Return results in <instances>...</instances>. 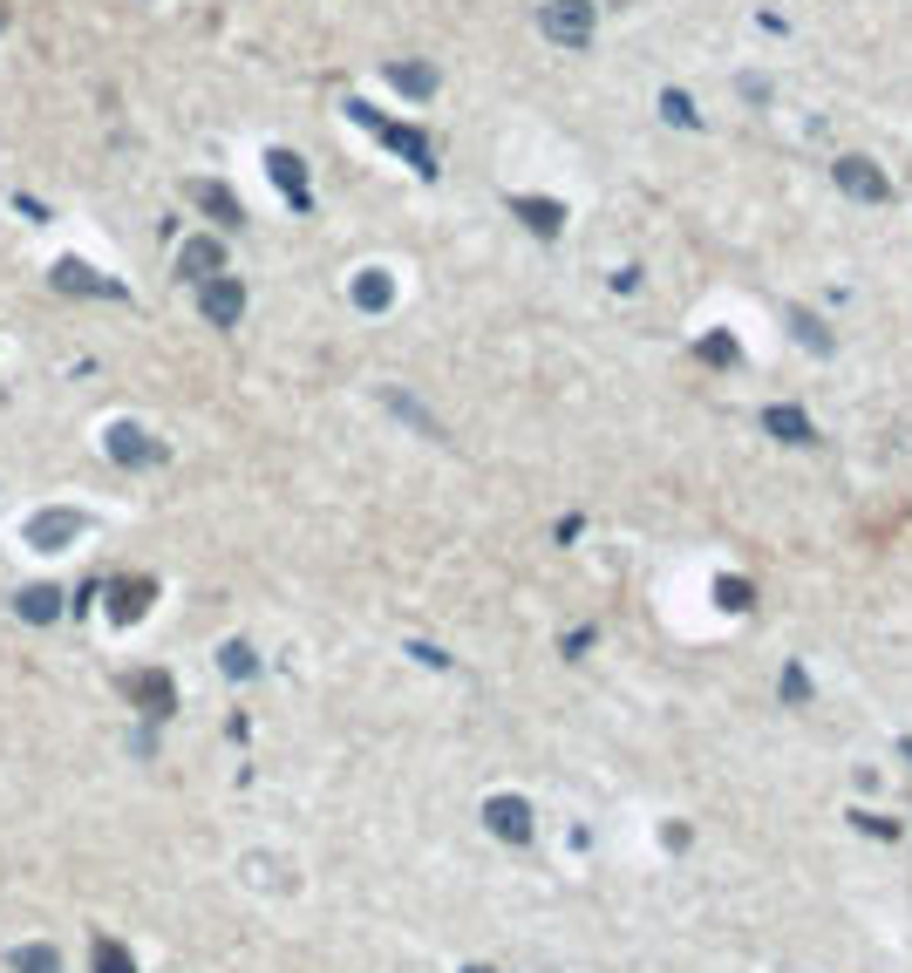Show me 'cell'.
Wrapping results in <instances>:
<instances>
[{
	"label": "cell",
	"instance_id": "6da1fadb",
	"mask_svg": "<svg viewBox=\"0 0 912 973\" xmlns=\"http://www.w3.org/2000/svg\"><path fill=\"white\" fill-rule=\"evenodd\" d=\"M347 116H354V123H368V130L382 137V143L395 150V157H409V164H416L422 177H436V143H429L422 130H409V123H382V116L368 110V102H347Z\"/></svg>",
	"mask_w": 912,
	"mask_h": 973
},
{
	"label": "cell",
	"instance_id": "7a4b0ae2",
	"mask_svg": "<svg viewBox=\"0 0 912 973\" xmlns=\"http://www.w3.org/2000/svg\"><path fill=\"white\" fill-rule=\"evenodd\" d=\"M116 695L123 702H137L150 722H164V715L177 708V687H170V674L164 668H130V674H116Z\"/></svg>",
	"mask_w": 912,
	"mask_h": 973
},
{
	"label": "cell",
	"instance_id": "3957f363",
	"mask_svg": "<svg viewBox=\"0 0 912 973\" xmlns=\"http://www.w3.org/2000/svg\"><path fill=\"white\" fill-rule=\"evenodd\" d=\"M539 28L559 48H593V0H545Z\"/></svg>",
	"mask_w": 912,
	"mask_h": 973
},
{
	"label": "cell",
	"instance_id": "277c9868",
	"mask_svg": "<svg viewBox=\"0 0 912 973\" xmlns=\"http://www.w3.org/2000/svg\"><path fill=\"white\" fill-rule=\"evenodd\" d=\"M103 450L116 456L123 470H150V464H164V443H150L137 422H110V429H103Z\"/></svg>",
	"mask_w": 912,
	"mask_h": 973
},
{
	"label": "cell",
	"instance_id": "5b68a950",
	"mask_svg": "<svg viewBox=\"0 0 912 973\" xmlns=\"http://www.w3.org/2000/svg\"><path fill=\"white\" fill-rule=\"evenodd\" d=\"M838 191L858 198V204H885L892 198V177H885L872 157H838Z\"/></svg>",
	"mask_w": 912,
	"mask_h": 973
},
{
	"label": "cell",
	"instance_id": "8992f818",
	"mask_svg": "<svg viewBox=\"0 0 912 973\" xmlns=\"http://www.w3.org/2000/svg\"><path fill=\"white\" fill-rule=\"evenodd\" d=\"M83 531H89L83 510H35V518H28V545L35 552H62L68 538H83Z\"/></svg>",
	"mask_w": 912,
	"mask_h": 973
},
{
	"label": "cell",
	"instance_id": "52a82bcc",
	"mask_svg": "<svg viewBox=\"0 0 912 973\" xmlns=\"http://www.w3.org/2000/svg\"><path fill=\"white\" fill-rule=\"evenodd\" d=\"M150 599H157V579H110L103 585V606H110V620H143L150 612Z\"/></svg>",
	"mask_w": 912,
	"mask_h": 973
},
{
	"label": "cell",
	"instance_id": "ba28073f",
	"mask_svg": "<svg viewBox=\"0 0 912 973\" xmlns=\"http://www.w3.org/2000/svg\"><path fill=\"white\" fill-rule=\"evenodd\" d=\"M198 306H205L212 327H239V314H245V287L218 273V279H205V287H198Z\"/></svg>",
	"mask_w": 912,
	"mask_h": 973
},
{
	"label": "cell",
	"instance_id": "9c48e42d",
	"mask_svg": "<svg viewBox=\"0 0 912 973\" xmlns=\"http://www.w3.org/2000/svg\"><path fill=\"white\" fill-rule=\"evenodd\" d=\"M48 279H55L62 293H83V300H123L116 279H103V273L83 266V260H55V273H48Z\"/></svg>",
	"mask_w": 912,
	"mask_h": 973
},
{
	"label": "cell",
	"instance_id": "30bf717a",
	"mask_svg": "<svg viewBox=\"0 0 912 973\" xmlns=\"http://www.w3.org/2000/svg\"><path fill=\"white\" fill-rule=\"evenodd\" d=\"M266 177L287 191V204H293V212H307V204H314V191H307V164H300L293 150H266Z\"/></svg>",
	"mask_w": 912,
	"mask_h": 973
},
{
	"label": "cell",
	"instance_id": "8fae6325",
	"mask_svg": "<svg viewBox=\"0 0 912 973\" xmlns=\"http://www.w3.org/2000/svg\"><path fill=\"white\" fill-rule=\"evenodd\" d=\"M484 824H491L504 844H524V837H531V804H524V797H491V804H484Z\"/></svg>",
	"mask_w": 912,
	"mask_h": 973
},
{
	"label": "cell",
	"instance_id": "7c38bea8",
	"mask_svg": "<svg viewBox=\"0 0 912 973\" xmlns=\"http://www.w3.org/2000/svg\"><path fill=\"white\" fill-rule=\"evenodd\" d=\"M177 273H185L191 287H205V279L225 273V245H218V239H185V252H177Z\"/></svg>",
	"mask_w": 912,
	"mask_h": 973
},
{
	"label": "cell",
	"instance_id": "4fadbf2b",
	"mask_svg": "<svg viewBox=\"0 0 912 973\" xmlns=\"http://www.w3.org/2000/svg\"><path fill=\"white\" fill-rule=\"evenodd\" d=\"M511 212H518L539 239H559V232H566V204H559V198H511Z\"/></svg>",
	"mask_w": 912,
	"mask_h": 973
},
{
	"label": "cell",
	"instance_id": "5bb4252c",
	"mask_svg": "<svg viewBox=\"0 0 912 973\" xmlns=\"http://www.w3.org/2000/svg\"><path fill=\"white\" fill-rule=\"evenodd\" d=\"M354 306H362V314H389L395 306V279L382 266H362L354 273Z\"/></svg>",
	"mask_w": 912,
	"mask_h": 973
},
{
	"label": "cell",
	"instance_id": "9a60e30c",
	"mask_svg": "<svg viewBox=\"0 0 912 973\" xmlns=\"http://www.w3.org/2000/svg\"><path fill=\"white\" fill-rule=\"evenodd\" d=\"M14 612H21V620H28V627H48V620H55V612H62V593H55V585H21Z\"/></svg>",
	"mask_w": 912,
	"mask_h": 973
},
{
	"label": "cell",
	"instance_id": "2e32d148",
	"mask_svg": "<svg viewBox=\"0 0 912 973\" xmlns=\"http://www.w3.org/2000/svg\"><path fill=\"white\" fill-rule=\"evenodd\" d=\"M763 429H770V437H783V443H797V450H803V443H818V429H810V416H803V408H783V402H776L770 416H763Z\"/></svg>",
	"mask_w": 912,
	"mask_h": 973
},
{
	"label": "cell",
	"instance_id": "e0dca14e",
	"mask_svg": "<svg viewBox=\"0 0 912 973\" xmlns=\"http://www.w3.org/2000/svg\"><path fill=\"white\" fill-rule=\"evenodd\" d=\"M191 198L205 204V212H212L218 225H245V204H239L232 191H225V185H191Z\"/></svg>",
	"mask_w": 912,
	"mask_h": 973
},
{
	"label": "cell",
	"instance_id": "ac0fdd59",
	"mask_svg": "<svg viewBox=\"0 0 912 973\" xmlns=\"http://www.w3.org/2000/svg\"><path fill=\"white\" fill-rule=\"evenodd\" d=\"M389 83H395L402 96H436V68H429V62H395Z\"/></svg>",
	"mask_w": 912,
	"mask_h": 973
},
{
	"label": "cell",
	"instance_id": "d6986e66",
	"mask_svg": "<svg viewBox=\"0 0 912 973\" xmlns=\"http://www.w3.org/2000/svg\"><path fill=\"white\" fill-rule=\"evenodd\" d=\"M8 966L14 973H62V953H55V946H14V953H8Z\"/></svg>",
	"mask_w": 912,
	"mask_h": 973
},
{
	"label": "cell",
	"instance_id": "ffe728a7",
	"mask_svg": "<svg viewBox=\"0 0 912 973\" xmlns=\"http://www.w3.org/2000/svg\"><path fill=\"white\" fill-rule=\"evenodd\" d=\"M790 327H797V341L810 348V354H831L838 341H831V327L818 320V314H803V306H790Z\"/></svg>",
	"mask_w": 912,
	"mask_h": 973
},
{
	"label": "cell",
	"instance_id": "44dd1931",
	"mask_svg": "<svg viewBox=\"0 0 912 973\" xmlns=\"http://www.w3.org/2000/svg\"><path fill=\"white\" fill-rule=\"evenodd\" d=\"M96 973H137L130 946H116V939H96Z\"/></svg>",
	"mask_w": 912,
	"mask_h": 973
},
{
	"label": "cell",
	"instance_id": "7402d4cb",
	"mask_svg": "<svg viewBox=\"0 0 912 973\" xmlns=\"http://www.w3.org/2000/svg\"><path fill=\"white\" fill-rule=\"evenodd\" d=\"M661 116H668V123H681V130H695V123H701V110H695V102L681 96V89H661Z\"/></svg>",
	"mask_w": 912,
	"mask_h": 973
},
{
	"label": "cell",
	"instance_id": "603a6c76",
	"mask_svg": "<svg viewBox=\"0 0 912 973\" xmlns=\"http://www.w3.org/2000/svg\"><path fill=\"white\" fill-rule=\"evenodd\" d=\"M218 660H225V674H239V681H245V674H259V660H252L245 640H225V654H218Z\"/></svg>",
	"mask_w": 912,
	"mask_h": 973
},
{
	"label": "cell",
	"instance_id": "cb8c5ba5",
	"mask_svg": "<svg viewBox=\"0 0 912 973\" xmlns=\"http://www.w3.org/2000/svg\"><path fill=\"white\" fill-rule=\"evenodd\" d=\"M715 599H722L729 612H749V606H756V593H749V579H722V585H715Z\"/></svg>",
	"mask_w": 912,
	"mask_h": 973
},
{
	"label": "cell",
	"instance_id": "d4e9b609",
	"mask_svg": "<svg viewBox=\"0 0 912 973\" xmlns=\"http://www.w3.org/2000/svg\"><path fill=\"white\" fill-rule=\"evenodd\" d=\"M776 695H783V702H810V674L797 668V660H790V668H783V681H776Z\"/></svg>",
	"mask_w": 912,
	"mask_h": 973
},
{
	"label": "cell",
	"instance_id": "484cf974",
	"mask_svg": "<svg viewBox=\"0 0 912 973\" xmlns=\"http://www.w3.org/2000/svg\"><path fill=\"white\" fill-rule=\"evenodd\" d=\"M736 354H743V348L729 341V334H708V341H701V362H715V368H722V362L736 368Z\"/></svg>",
	"mask_w": 912,
	"mask_h": 973
},
{
	"label": "cell",
	"instance_id": "4316f807",
	"mask_svg": "<svg viewBox=\"0 0 912 973\" xmlns=\"http://www.w3.org/2000/svg\"><path fill=\"white\" fill-rule=\"evenodd\" d=\"M858 817V831H872V837H899V824L892 817H878V810H851Z\"/></svg>",
	"mask_w": 912,
	"mask_h": 973
},
{
	"label": "cell",
	"instance_id": "83f0119b",
	"mask_svg": "<svg viewBox=\"0 0 912 973\" xmlns=\"http://www.w3.org/2000/svg\"><path fill=\"white\" fill-rule=\"evenodd\" d=\"M8 21H14V8H8V0H0V28H8Z\"/></svg>",
	"mask_w": 912,
	"mask_h": 973
},
{
	"label": "cell",
	"instance_id": "f1b7e54d",
	"mask_svg": "<svg viewBox=\"0 0 912 973\" xmlns=\"http://www.w3.org/2000/svg\"><path fill=\"white\" fill-rule=\"evenodd\" d=\"M470 973H491V966H470Z\"/></svg>",
	"mask_w": 912,
	"mask_h": 973
}]
</instances>
